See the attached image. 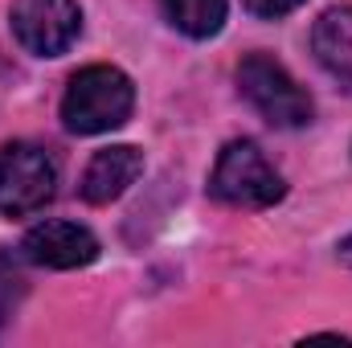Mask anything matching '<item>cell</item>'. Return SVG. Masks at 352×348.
Masks as SVG:
<instances>
[{
    "label": "cell",
    "mask_w": 352,
    "mask_h": 348,
    "mask_svg": "<svg viewBox=\"0 0 352 348\" xmlns=\"http://www.w3.org/2000/svg\"><path fill=\"white\" fill-rule=\"evenodd\" d=\"M135 87L119 66H87L70 78L62 98V123L74 135H102L131 119Z\"/></svg>",
    "instance_id": "obj_1"
},
{
    "label": "cell",
    "mask_w": 352,
    "mask_h": 348,
    "mask_svg": "<svg viewBox=\"0 0 352 348\" xmlns=\"http://www.w3.org/2000/svg\"><path fill=\"white\" fill-rule=\"evenodd\" d=\"M209 197L234 209H270L287 197V180L254 140H230L209 173Z\"/></svg>",
    "instance_id": "obj_2"
},
{
    "label": "cell",
    "mask_w": 352,
    "mask_h": 348,
    "mask_svg": "<svg viewBox=\"0 0 352 348\" xmlns=\"http://www.w3.org/2000/svg\"><path fill=\"white\" fill-rule=\"evenodd\" d=\"M238 90L246 94V102L263 115L270 127H283V131L307 127L311 115H316L311 94L299 87L270 54H246L242 58V66H238Z\"/></svg>",
    "instance_id": "obj_3"
},
{
    "label": "cell",
    "mask_w": 352,
    "mask_h": 348,
    "mask_svg": "<svg viewBox=\"0 0 352 348\" xmlns=\"http://www.w3.org/2000/svg\"><path fill=\"white\" fill-rule=\"evenodd\" d=\"M58 193V164L45 148L29 140H12L0 148V213L29 217L45 209Z\"/></svg>",
    "instance_id": "obj_4"
},
{
    "label": "cell",
    "mask_w": 352,
    "mask_h": 348,
    "mask_svg": "<svg viewBox=\"0 0 352 348\" xmlns=\"http://www.w3.org/2000/svg\"><path fill=\"white\" fill-rule=\"evenodd\" d=\"M8 25H12V37L29 54L58 58L78 41L82 8H78V0H12Z\"/></svg>",
    "instance_id": "obj_5"
},
{
    "label": "cell",
    "mask_w": 352,
    "mask_h": 348,
    "mask_svg": "<svg viewBox=\"0 0 352 348\" xmlns=\"http://www.w3.org/2000/svg\"><path fill=\"white\" fill-rule=\"evenodd\" d=\"M98 238L78 221H41L21 238V259L50 270H78L98 259Z\"/></svg>",
    "instance_id": "obj_6"
},
{
    "label": "cell",
    "mask_w": 352,
    "mask_h": 348,
    "mask_svg": "<svg viewBox=\"0 0 352 348\" xmlns=\"http://www.w3.org/2000/svg\"><path fill=\"white\" fill-rule=\"evenodd\" d=\"M144 173V152L131 148V144H111V148H98L90 156L87 173H82V197L90 205H111L119 201L135 176Z\"/></svg>",
    "instance_id": "obj_7"
},
{
    "label": "cell",
    "mask_w": 352,
    "mask_h": 348,
    "mask_svg": "<svg viewBox=\"0 0 352 348\" xmlns=\"http://www.w3.org/2000/svg\"><path fill=\"white\" fill-rule=\"evenodd\" d=\"M311 50L324 70L352 83V8H328L311 29Z\"/></svg>",
    "instance_id": "obj_8"
},
{
    "label": "cell",
    "mask_w": 352,
    "mask_h": 348,
    "mask_svg": "<svg viewBox=\"0 0 352 348\" xmlns=\"http://www.w3.org/2000/svg\"><path fill=\"white\" fill-rule=\"evenodd\" d=\"M160 8H164L168 25L180 29L184 37H192V41L217 37L221 25H226V12H230L226 0H160Z\"/></svg>",
    "instance_id": "obj_9"
},
{
    "label": "cell",
    "mask_w": 352,
    "mask_h": 348,
    "mask_svg": "<svg viewBox=\"0 0 352 348\" xmlns=\"http://www.w3.org/2000/svg\"><path fill=\"white\" fill-rule=\"evenodd\" d=\"M299 4H307V0H246V8H250L254 17H263V21H278V17L295 12Z\"/></svg>",
    "instance_id": "obj_10"
},
{
    "label": "cell",
    "mask_w": 352,
    "mask_h": 348,
    "mask_svg": "<svg viewBox=\"0 0 352 348\" xmlns=\"http://www.w3.org/2000/svg\"><path fill=\"white\" fill-rule=\"evenodd\" d=\"M336 259L344 262V266H352V234L344 238V242H340V246H336Z\"/></svg>",
    "instance_id": "obj_11"
}]
</instances>
